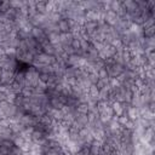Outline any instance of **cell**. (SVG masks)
I'll list each match as a JSON object with an SVG mask.
<instances>
[{
	"instance_id": "obj_1",
	"label": "cell",
	"mask_w": 155,
	"mask_h": 155,
	"mask_svg": "<svg viewBox=\"0 0 155 155\" xmlns=\"http://www.w3.org/2000/svg\"><path fill=\"white\" fill-rule=\"evenodd\" d=\"M58 27L62 32H68L70 29V24H69V21L68 20H61L59 23H58Z\"/></svg>"
}]
</instances>
